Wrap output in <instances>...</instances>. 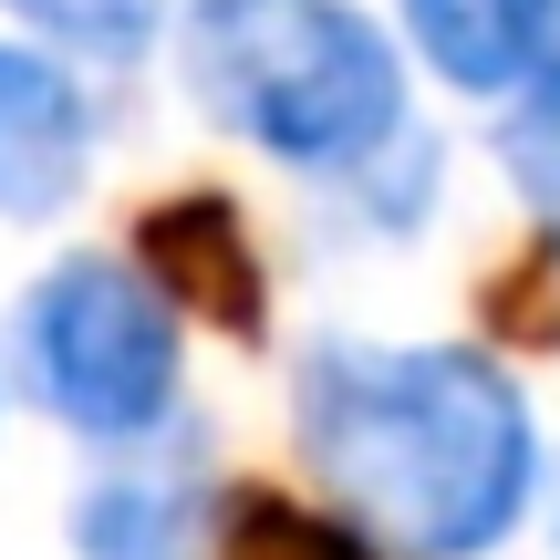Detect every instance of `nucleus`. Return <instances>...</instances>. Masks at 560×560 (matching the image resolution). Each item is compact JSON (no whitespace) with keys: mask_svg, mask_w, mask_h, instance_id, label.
Masks as SVG:
<instances>
[{"mask_svg":"<svg viewBox=\"0 0 560 560\" xmlns=\"http://www.w3.org/2000/svg\"><path fill=\"white\" fill-rule=\"evenodd\" d=\"M540 499H550V540H560V478H550V467H540Z\"/></svg>","mask_w":560,"mask_h":560,"instance_id":"9b49d317","label":"nucleus"},{"mask_svg":"<svg viewBox=\"0 0 560 560\" xmlns=\"http://www.w3.org/2000/svg\"><path fill=\"white\" fill-rule=\"evenodd\" d=\"M219 540V488L187 436L104 446V467L73 488V560H208Z\"/></svg>","mask_w":560,"mask_h":560,"instance_id":"20e7f679","label":"nucleus"},{"mask_svg":"<svg viewBox=\"0 0 560 560\" xmlns=\"http://www.w3.org/2000/svg\"><path fill=\"white\" fill-rule=\"evenodd\" d=\"M145 280H156L166 301H187V312L229 322V332H260V249H249V219L229 198H177L145 219Z\"/></svg>","mask_w":560,"mask_h":560,"instance_id":"423d86ee","label":"nucleus"},{"mask_svg":"<svg viewBox=\"0 0 560 560\" xmlns=\"http://www.w3.org/2000/svg\"><path fill=\"white\" fill-rule=\"evenodd\" d=\"M499 166H509V187L529 198V219H540V240H550V260H560V32H550V52L509 83Z\"/></svg>","mask_w":560,"mask_h":560,"instance_id":"6e6552de","label":"nucleus"},{"mask_svg":"<svg viewBox=\"0 0 560 560\" xmlns=\"http://www.w3.org/2000/svg\"><path fill=\"white\" fill-rule=\"evenodd\" d=\"M177 83L301 177H353L405 136V62L353 0H187Z\"/></svg>","mask_w":560,"mask_h":560,"instance_id":"f03ea898","label":"nucleus"},{"mask_svg":"<svg viewBox=\"0 0 560 560\" xmlns=\"http://www.w3.org/2000/svg\"><path fill=\"white\" fill-rule=\"evenodd\" d=\"M208 560H374L332 509H301V499H240L219 509V540Z\"/></svg>","mask_w":560,"mask_h":560,"instance_id":"1a4fd4ad","label":"nucleus"},{"mask_svg":"<svg viewBox=\"0 0 560 560\" xmlns=\"http://www.w3.org/2000/svg\"><path fill=\"white\" fill-rule=\"evenodd\" d=\"M177 363H187L177 301L136 260L83 249V260L42 270L21 301V384L83 446H136L177 425Z\"/></svg>","mask_w":560,"mask_h":560,"instance_id":"7ed1b4c3","label":"nucleus"},{"mask_svg":"<svg viewBox=\"0 0 560 560\" xmlns=\"http://www.w3.org/2000/svg\"><path fill=\"white\" fill-rule=\"evenodd\" d=\"M94 166V94L32 42H0V219H62Z\"/></svg>","mask_w":560,"mask_h":560,"instance_id":"39448f33","label":"nucleus"},{"mask_svg":"<svg viewBox=\"0 0 560 560\" xmlns=\"http://www.w3.org/2000/svg\"><path fill=\"white\" fill-rule=\"evenodd\" d=\"M395 11L457 94H509L560 32V0H395Z\"/></svg>","mask_w":560,"mask_h":560,"instance_id":"0eeeda50","label":"nucleus"},{"mask_svg":"<svg viewBox=\"0 0 560 560\" xmlns=\"http://www.w3.org/2000/svg\"><path fill=\"white\" fill-rule=\"evenodd\" d=\"M291 425L374 560H488L540 509V416L478 342L322 332L291 363Z\"/></svg>","mask_w":560,"mask_h":560,"instance_id":"f257e3e1","label":"nucleus"},{"mask_svg":"<svg viewBox=\"0 0 560 560\" xmlns=\"http://www.w3.org/2000/svg\"><path fill=\"white\" fill-rule=\"evenodd\" d=\"M0 11H21L42 42H62L83 62H136L166 32V0H0Z\"/></svg>","mask_w":560,"mask_h":560,"instance_id":"9d476101","label":"nucleus"}]
</instances>
